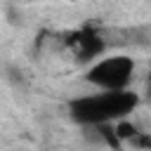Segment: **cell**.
Listing matches in <instances>:
<instances>
[{"instance_id":"6da1fadb","label":"cell","mask_w":151,"mask_h":151,"mask_svg":"<svg viewBox=\"0 0 151 151\" xmlns=\"http://www.w3.org/2000/svg\"><path fill=\"white\" fill-rule=\"evenodd\" d=\"M139 106V94L132 90H97L68 101V113L80 125H106L127 118Z\"/></svg>"},{"instance_id":"3957f363","label":"cell","mask_w":151,"mask_h":151,"mask_svg":"<svg viewBox=\"0 0 151 151\" xmlns=\"http://www.w3.org/2000/svg\"><path fill=\"white\" fill-rule=\"evenodd\" d=\"M66 45L73 52V57H78V61H83V64H92L94 59L104 57V52H106V38L101 35L99 28H94L90 24L71 31L66 38Z\"/></svg>"},{"instance_id":"7a4b0ae2","label":"cell","mask_w":151,"mask_h":151,"mask_svg":"<svg viewBox=\"0 0 151 151\" xmlns=\"http://www.w3.org/2000/svg\"><path fill=\"white\" fill-rule=\"evenodd\" d=\"M134 59L127 54L99 57L85 68V83L97 90H130L134 78Z\"/></svg>"}]
</instances>
